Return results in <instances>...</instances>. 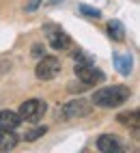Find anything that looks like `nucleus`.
Segmentation results:
<instances>
[{
  "mask_svg": "<svg viewBox=\"0 0 140 153\" xmlns=\"http://www.w3.org/2000/svg\"><path fill=\"white\" fill-rule=\"evenodd\" d=\"M76 58H80L78 60V65H76V76H78V80L82 82L86 88L91 86V84H97V82H104V74L99 71L91 60H88V56H84L82 52H78L76 54Z\"/></svg>",
  "mask_w": 140,
  "mask_h": 153,
  "instance_id": "2",
  "label": "nucleus"
},
{
  "mask_svg": "<svg viewBox=\"0 0 140 153\" xmlns=\"http://www.w3.org/2000/svg\"><path fill=\"white\" fill-rule=\"evenodd\" d=\"M33 54H35V56H41V54H43V48L39 45V43H37V45H33Z\"/></svg>",
  "mask_w": 140,
  "mask_h": 153,
  "instance_id": "16",
  "label": "nucleus"
},
{
  "mask_svg": "<svg viewBox=\"0 0 140 153\" xmlns=\"http://www.w3.org/2000/svg\"><path fill=\"white\" fill-rule=\"evenodd\" d=\"M19 123H22V119H19L17 112H13V110H2V112H0V129L15 131L19 127Z\"/></svg>",
  "mask_w": 140,
  "mask_h": 153,
  "instance_id": "7",
  "label": "nucleus"
},
{
  "mask_svg": "<svg viewBox=\"0 0 140 153\" xmlns=\"http://www.w3.org/2000/svg\"><path fill=\"white\" fill-rule=\"evenodd\" d=\"M80 13L86 15V17H91V19H99V17H101V11H99V9H93L88 4H80Z\"/></svg>",
  "mask_w": 140,
  "mask_h": 153,
  "instance_id": "13",
  "label": "nucleus"
},
{
  "mask_svg": "<svg viewBox=\"0 0 140 153\" xmlns=\"http://www.w3.org/2000/svg\"><path fill=\"white\" fill-rule=\"evenodd\" d=\"M114 63H116L119 74H123V76L132 74V56L129 54H114Z\"/></svg>",
  "mask_w": 140,
  "mask_h": 153,
  "instance_id": "11",
  "label": "nucleus"
},
{
  "mask_svg": "<svg viewBox=\"0 0 140 153\" xmlns=\"http://www.w3.org/2000/svg\"><path fill=\"white\" fill-rule=\"evenodd\" d=\"M97 149L104 151V153H119V151H121V142H119L114 136L104 134V136H99V140H97Z\"/></svg>",
  "mask_w": 140,
  "mask_h": 153,
  "instance_id": "8",
  "label": "nucleus"
},
{
  "mask_svg": "<svg viewBox=\"0 0 140 153\" xmlns=\"http://www.w3.org/2000/svg\"><path fill=\"white\" fill-rule=\"evenodd\" d=\"M91 110H93V101L73 99V101H67L65 106H61V110H58V117H61L63 121H71V119H80V117L91 114Z\"/></svg>",
  "mask_w": 140,
  "mask_h": 153,
  "instance_id": "3",
  "label": "nucleus"
},
{
  "mask_svg": "<svg viewBox=\"0 0 140 153\" xmlns=\"http://www.w3.org/2000/svg\"><path fill=\"white\" fill-rule=\"evenodd\" d=\"M39 2H41V0H28L26 2V11H35V9L39 7Z\"/></svg>",
  "mask_w": 140,
  "mask_h": 153,
  "instance_id": "15",
  "label": "nucleus"
},
{
  "mask_svg": "<svg viewBox=\"0 0 140 153\" xmlns=\"http://www.w3.org/2000/svg\"><path fill=\"white\" fill-rule=\"evenodd\" d=\"M129 95H132V91L127 86H104V88L95 91L91 101L99 108H116V106H121L123 101H127Z\"/></svg>",
  "mask_w": 140,
  "mask_h": 153,
  "instance_id": "1",
  "label": "nucleus"
},
{
  "mask_svg": "<svg viewBox=\"0 0 140 153\" xmlns=\"http://www.w3.org/2000/svg\"><path fill=\"white\" fill-rule=\"evenodd\" d=\"M108 35H110L112 41H123L125 39V26L119 19H110L108 22Z\"/></svg>",
  "mask_w": 140,
  "mask_h": 153,
  "instance_id": "10",
  "label": "nucleus"
},
{
  "mask_svg": "<svg viewBox=\"0 0 140 153\" xmlns=\"http://www.w3.org/2000/svg\"><path fill=\"white\" fill-rule=\"evenodd\" d=\"M119 119V123H123V125H127V127H132L134 131L138 129V110H132V112H121V114L116 117Z\"/></svg>",
  "mask_w": 140,
  "mask_h": 153,
  "instance_id": "12",
  "label": "nucleus"
},
{
  "mask_svg": "<svg viewBox=\"0 0 140 153\" xmlns=\"http://www.w3.org/2000/svg\"><path fill=\"white\" fill-rule=\"evenodd\" d=\"M35 74L39 80H52L61 74V60L56 56H43L35 67Z\"/></svg>",
  "mask_w": 140,
  "mask_h": 153,
  "instance_id": "5",
  "label": "nucleus"
},
{
  "mask_svg": "<svg viewBox=\"0 0 140 153\" xmlns=\"http://www.w3.org/2000/svg\"><path fill=\"white\" fill-rule=\"evenodd\" d=\"M17 145V136L11 129H0V153L2 151H11Z\"/></svg>",
  "mask_w": 140,
  "mask_h": 153,
  "instance_id": "9",
  "label": "nucleus"
},
{
  "mask_svg": "<svg viewBox=\"0 0 140 153\" xmlns=\"http://www.w3.org/2000/svg\"><path fill=\"white\" fill-rule=\"evenodd\" d=\"M43 30H45V37H47L50 45H52L54 50H67V45H69V35L65 33L61 26H56V24H45Z\"/></svg>",
  "mask_w": 140,
  "mask_h": 153,
  "instance_id": "6",
  "label": "nucleus"
},
{
  "mask_svg": "<svg viewBox=\"0 0 140 153\" xmlns=\"http://www.w3.org/2000/svg\"><path fill=\"white\" fill-rule=\"evenodd\" d=\"M45 110H47L45 101H41V99H28V101H24V104L19 106L17 114H19V119H22V121H28V123H37V121H41V119H43Z\"/></svg>",
  "mask_w": 140,
  "mask_h": 153,
  "instance_id": "4",
  "label": "nucleus"
},
{
  "mask_svg": "<svg viewBox=\"0 0 140 153\" xmlns=\"http://www.w3.org/2000/svg\"><path fill=\"white\" fill-rule=\"evenodd\" d=\"M45 131H47V127L43 125V127H37V129H30V131H28V134H26L24 138H26V140H37L39 136H43Z\"/></svg>",
  "mask_w": 140,
  "mask_h": 153,
  "instance_id": "14",
  "label": "nucleus"
}]
</instances>
